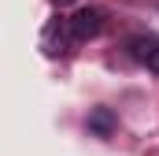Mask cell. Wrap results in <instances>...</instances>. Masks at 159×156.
<instances>
[{"label":"cell","mask_w":159,"mask_h":156,"mask_svg":"<svg viewBox=\"0 0 159 156\" xmlns=\"http://www.w3.org/2000/svg\"><path fill=\"white\" fill-rule=\"evenodd\" d=\"M56 4H59V7H63V4H74V0H56Z\"/></svg>","instance_id":"5b68a950"},{"label":"cell","mask_w":159,"mask_h":156,"mask_svg":"<svg viewBox=\"0 0 159 156\" xmlns=\"http://www.w3.org/2000/svg\"><path fill=\"white\" fill-rule=\"evenodd\" d=\"M148 67H152V71H156V75H159V45H156V52L148 56Z\"/></svg>","instance_id":"277c9868"},{"label":"cell","mask_w":159,"mask_h":156,"mask_svg":"<svg viewBox=\"0 0 159 156\" xmlns=\"http://www.w3.org/2000/svg\"><path fill=\"white\" fill-rule=\"evenodd\" d=\"M115 126H119V119H115L111 108H93V112H89V130H93L96 138H111Z\"/></svg>","instance_id":"7a4b0ae2"},{"label":"cell","mask_w":159,"mask_h":156,"mask_svg":"<svg viewBox=\"0 0 159 156\" xmlns=\"http://www.w3.org/2000/svg\"><path fill=\"white\" fill-rule=\"evenodd\" d=\"M67 30H70V37H74V41L96 37V34L104 30V11H100V7H81L74 19H67Z\"/></svg>","instance_id":"6da1fadb"},{"label":"cell","mask_w":159,"mask_h":156,"mask_svg":"<svg viewBox=\"0 0 159 156\" xmlns=\"http://www.w3.org/2000/svg\"><path fill=\"white\" fill-rule=\"evenodd\" d=\"M156 45H159V37H133L129 41V56L141 60V63H148V56L156 52Z\"/></svg>","instance_id":"3957f363"}]
</instances>
